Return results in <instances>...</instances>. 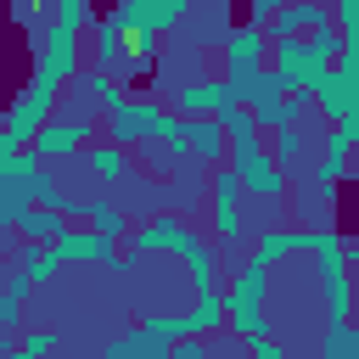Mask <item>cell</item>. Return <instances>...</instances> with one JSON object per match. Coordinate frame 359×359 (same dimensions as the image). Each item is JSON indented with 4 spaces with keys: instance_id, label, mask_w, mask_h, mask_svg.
Instances as JSON below:
<instances>
[{
    "instance_id": "6da1fadb",
    "label": "cell",
    "mask_w": 359,
    "mask_h": 359,
    "mask_svg": "<svg viewBox=\"0 0 359 359\" xmlns=\"http://www.w3.org/2000/svg\"><path fill=\"white\" fill-rule=\"evenodd\" d=\"M241 95H247L252 118H258V123H269L275 135H280V129H292V123H297V112L309 107V90H297V84H292L286 73H275V67L252 73V79L241 84Z\"/></svg>"
},
{
    "instance_id": "7a4b0ae2",
    "label": "cell",
    "mask_w": 359,
    "mask_h": 359,
    "mask_svg": "<svg viewBox=\"0 0 359 359\" xmlns=\"http://www.w3.org/2000/svg\"><path fill=\"white\" fill-rule=\"evenodd\" d=\"M157 247L191 258V286H196V292H219V286H213V252H208V241H202L191 224H180V219H151V224L135 236V252H157Z\"/></svg>"
},
{
    "instance_id": "3957f363",
    "label": "cell",
    "mask_w": 359,
    "mask_h": 359,
    "mask_svg": "<svg viewBox=\"0 0 359 359\" xmlns=\"http://www.w3.org/2000/svg\"><path fill=\"white\" fill-rule=\"evenodd\" d=\"M342 56V39L337 34H309V39H280L275 45V73H286L297 90H314Z\"/></svg>"
},
{
    "instance_id": "277c9868",
    "label": "cell",
    "mask_w": 359,
    "mask_h": 359,
    "mask_svg": "<svg viewBox=\"0 0 359 359\" xmlns=\"http://www.w3.org/2000/svg\"><path fill=\"white\" fill-rule=\"evenodd\" d=\"M185 17V0H118V22L135 39V56L151 62V39Z\"/></svg>"
},
{
    "instance_id": "5b68a950",
    "label": "cell",
    "mask_w": 359,
    "mask_h": 359,
    "mask_svg": "<svg viewBox=\"0 0 359 359\" xmlns=\"http://www.w3.org/2000/svg\"><path fill=\"white\" fill-rule=\"evenodd\" d=\"M56 79H45V73H34L28 79V95L11 107V118H6V151H22V140L28 135H39L45 129V118H50V107H56Z\"/></svg>"
},
{
    "instance_id": "8992f818",
    "label": "cell",
    "mask_w": 359,
    "mask_h": 359,
    "mask_svg": "<svg viewBox=\"0 0 359 359\" xmlns=\"http://www.w3.org/2000/svg\"><path fill=\"white\" fill-rule=\"evenodd\" d=\"M168 112L157 101H118L112 107V146H151L163 135Z\"/></svg>"
},
{
    "instance_id": "52a82bcc",
    "label": "cell",
    "mask_w": 359,
    "mask_h": 359,
    "mask_svg": "<svg viewBox=\"0 0 359 359\" xmlns=\"http://www.w3.org/2000/svg\"><path fill=\"white\" fill-rule=\"evenodd\" d=\"M241 174L236 168H219L213 174V236L219 241H241Z\"/></svg>"
},
{
    "instance_id": "ba28073f",
    "label": "cell",
    "mask_w": 359,
    "mask_h": 359,
    "mask_svg": "<svg viewBox=\"0 0 359 359\" xmlns=\"http://www.w3.org/2000/svg\"><path fill=\"white\" fill-rule=\"evenodd\" d=\"M314 107L342 129V123H353V118H359V84H353L348 73H337V67H331V73L314 84Z\"/></svg>"
},
{
    "instance_id": "9c48e42d",
    "label": "cell",
    "mask_w": 359,
    "mask_h": 359,
    "mask_svg": "<svg viewBox=\"0 0 359 359\" xmlns=\"http://www.w3.org/2000/svg\"><path fill=\"white\" fill-rule=\"evenodd\" d=\"M224 62H230V84H236V90H241L252 73H264V28H258V22L236 28L230 45H224Z\"/></svg>"
},
{
    "instance_id": "30bf717a",
    "label": "cell",
    "mask_w": 359,
    "mask_h": 359,
    "mask_svg": "<svg viewBox=\"0 0 359 359\" xmlns=\"http://www.w3.org/2000/svg\"><path fill=\"white\" fill-rule=\"evenodd\" d=\"M331 17H337V11H331V6H314V0H309V6H286V11L269 22V34H275V45H280V39H297L303 28H309V34H331Z\"/></svg>"
},
{
    "instance_id": "8fae6325",
    "label": "cell",
    "mask_w": 359,
    "mask_h": 359,
    "mask_svg": "<svg viewBox=\"0 0 359 359\" xmlns=\"http://www.w3.org/2000/svg\"><path fill=\"white\" fill-rule=\"evenodd\" d=\"M39 45H45V50H39V73H45V79H56V84H62V79H67V73H73V67H79V45H73V34H67V28H56V22H50V28H45V34H39Z\"/></svg>"
},
{
    "instance_id": "7c38bea8",
    "label": "cell",
    "mask_w": 359,
    "mask_h": 359,
    "mask_svg": "<svg viewBox=\"0 0 359 359\" xmlns=\"http://www.w3.org/2000/svg\"><path fill=\"white\" fill-rule=\"evenodd\" d=\"M264 286H269V264H247L230 286H224V314H247V309H264Z\"/></svg>"
},
{
    "instance_id": "4fadbf2b",
    "label": "cell",
    "mask_w": 359,
    "mask_h": 359,
    "mask_svg": "<svg viewBox=\"0 0 359 359\" xmlns=\"http://www.w3.org/2000/svg\"><path fill=\"white\" fill-rule=\"evenodd\" d=\"M56 252H62V264H67V258L112 264V236H101V230H62V236H56Z\"/></svg>"
},
{
    "instance_id": "5bb4252c",
    "label": "cell",
    "mask_w": 359,
    "mask_h": 359,
    "mask_svg": "<svg viewBox=\"0 0 359 359\" xmlns=\"http://www.w3.org/2000/svg\"><path fill=\"white\" fill-rule=\"evenodd\" d=\"M309 247H314V230H264L258 247H252V258H258V264H280V258L309 252Z\"/></svg>"
},
{
    "instance_id": "9a60e30c",
    "label": "cell",
    "mask_w": 359,
    "mask_h": 359,
    "mask_svg": "<svg viewBox=\"0 0 359 359\" xmlns=\"http://www.w3.org/2000/svg\"><path fill=\"white\" fill-rule=\"evenodd\" d=\"M79 146H84V123H67V118H62V123H45V129L34 135V151H39V157H73Z\"/></svg>"
},
{
    "instance_id": "2e32d148",
    "label": "cell",
    "mask_w": 359,
    "mask_h": 359,
    "mask_svg": "<svg viewBox=\"0 0 359 359\" xmlns=\"http://www.w3.org/2000/svg\"><path fill=\"white\" fill-rule=\"evenodd\" d=\"M191 157H202V163L224 157V123L219 118H191Z\"/></svg>"
},
{
    "instance_id": "e0dca14e",
    "label": "cell",
    "mask_w": 359,
    "mask_h": 359,
    "mask_svg": "<svg viewBox=\"0 0 359 359\" xmlns=\"http://www.w3.org/2000/svg\"><path fill=\"white\" fill-rule=\"evenodd\" d=\"M163 353H168L163 342H151L146 331H129V337H118V342H112L101 359H163Z\"/></svg>"
},
{
    "instance_id": "ac0fdd59",
    "label": "cell",
    "mask_w": 359,
    "mask_h": 359,
    "mask_svg": "<svg viewBox=\"0 0 359 359\" xmlns=\"http://www.w3.org/2000/svg\"><path fill=\"white\" fill-rule=\"evenodd\" d=\"M123 39H129V28H123L118 17H107V22H101V39H95V62H101V67L123 62ZM123 67H129V62H123Z\"/></svg>"
},
{
    "instance_id": "d6986e66",
    "label": "cell",
    "mask_w": 359,
    "mask_h": 359,
    "mask_svg": "<svg viewBox=\"0 0 359 359\" xmlns=\"http://www.w3.org/2000/svg\"><path fill=\"white\" fill-rule=\"evenodd\" d=\"M348 151H353V146H348V135L337 129V135L325 140V157H320V168H314V180H325V185H337V180H342V168H348Z\"/></svg>"
},
{
    "instance_id": "ffe728a7",
    "label": "cell",
    "mask_w": 359,
    "mask_h": 359,
    "mask_svg": "<svg viewBox=\"0 0 359 359\" xmlns=\"http://www.w3.org/2000/svg\"><path fill=\"white\" fill-rule=\"evenodd\" d=\"M62 230H67V224H62L56 208H28V213H22V236H28V241H56Z\"/></svg>"
},
{
    "instance_id": "44dd1931",
    "label": "cell",
    "mask_w": 359,
    "mask_h": 359,
    "mask_svg": "<svg viewBox=\"0 0 359 359\" xmlns=\"http://www.w3.org/2000/svg\"><path fill=\"white\" fill-rule=\"evenodd\" d=\"M56 264H62L56 247H45V241H28V247H22V275H28V280H50Z\"/></svg>"
},
{
    "instance_id": "7402d4cb",
    "label": "cell",
    "mask_w": 359,
    "mask_h": 359,
    "mask_svg": "<svg viewBox=\"0 0 359 359\" xmlns=\"http://www.w3.org/2000/svg\"><path fill=\"white\" fill-rule=\"evenodd\" d=\"M90 174H101V180H123V174H129L123 146H90Z\"/></svg>"
},
{
    "instance_id": "603a6c76",
    "label": "cell",
    "mask_w": 359,
    "mask_h": 359,
    "mask_svg": "<svg viewBox=\"0 0 359 359\" xmlns=\"http://www.w3.org/2000/svg\"><path fill=\"white\" fill-rule=\"evenodd\" d=\"M50 22L67 28V34H79L90 22V0H50Z\"/></svg>"
},
{
    "instance_id": "cb8c5ba5",
    "label": "cell",
    "mask_w": 359,
    "mask_h": 359,
    "mask_svg": "<svg viewBox=\"0 0 359 359\" xmlns=\"http://www.w3.org/2000/svg\"><path fill=\"white\" fill-rule=\"evenodd\" d=\"M325 359H359V331L353 325H325Z\"/></svg>"
},
{
    "instance_id": "d4e9b609",
    "label": "cell",
    "mask_w": 359,
    "mask_h": 359,
    "mask_svg": "<svg viewBox=\"0 0 359 359\" xmlns=\"http://www.w3.org/2000/svg\"><path fill=\"white\" fill-rule=\"evenodd\" d=\"M84 219H90V224H95L101 236H118V230H123V213H118L112 202H101V196H95V202L84 196Z\"/></svg>"
},
{
    "instance_id": "484cf974",
    "label": "cell",
    "mask_w": 359,
    "mask_h": 359,
    "mask_svg": "<svg viewBox=\"0 0 359 359\" xmlns=\"http://www.w3.org/2000/svg\"><path fill=\"white\" fill-rule=\"evenodd\" d=\"M22 292H28V275L17 269V275L6 280V297H0V320H6V325H17V309H22Z\"/></svg>"
},
{
    "instance_id": "4316f807",
    "label": "cell",
    "mask_w": 359,
    "mask_h": 359,
    "mask_svg": "<svg viewBox=\"0 0 359 359\" xmlns=\"http://www.w3.org/2000/svg\"><path fill=\"white\" fill-rule=\"evenodd\" d=\"M297 157H303V135L297 129H280L275 135V163H297Z\"/></svg>"
},
{
    "instance_id": "83f0119b",
    "label": "cell",
    "mask_w": 359,
    "mask_h": 359,
    "mask_svg": "<svg viewBox=\"0 0 359 359\" xmlns=\"http://www.w3.org/2000/svg\"><path fill=\"white\" fill-rule=\"evenodd\" d=\"M50 348H56V331H28V342H22L17 359H45Z\"/></svg>"
},
{
    "instance_id": "f1b7e54d",
    "label": "cell",
    "mask_w": 359,
    "mask_h": 359,
    "mask_svg": "<svg viewBox=\"0 0 359 359\" xmlns=\"http://www.w3.org/2000/svg\"><path fill=\"white\" fill-rule=\"evenodd\" d=\"M280 11H286V0H252V22H258V28H264V22H275Z\"/></svg>"
},
{
    "instance_id": "f546056e",
    "label": "cell",
    "mask_w": 359,
    "mask_h": 359,
    "mask_svg": "<svg viewBox=\"0 0 359 359\" xmlns=\"http://www.w3.org/2000/svg\"><path fill=\"white\" fill-rule=\"evenodd\" d=\"M337 73H348V79L359 84V45H348V39H342V56H337Z\"/></svg>"
},
{
    "instance_id": "4dcf8cb0",
    "label": "cell",
    "mask_w": 359,
    "mask_h": 359,
    "mask_svg": "<svg viewBox=\"0 0 359 359\" xmlns=\"http://www.w3.org/2000/svg\"><path fill=\"white\" fill-rule=\"evenodd\" d=\"M353 331H359V297H353Z\"/></svg>"
}]
</instances>
